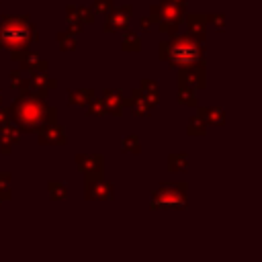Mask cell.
Returning a JSON list of instances; mask_svg holds the SVG:
<instances>
[{
    "label": "cell",
    "mask_w": 262,
    "mask_h": 262,
    "mask_svg": "<svg viewBox=\"0 0 262 262\" xmlns=\"http://www.w3.org/2000/svg\"><path fill=\"white\" fill-rule=\"evenodd\" d=\"M10 121L18 127L20 133H33L47 125L57 123V108L49 106L45 98L35 94H18V98L8 106Z\"/></svg>",
    "instance_id": "cell-1"
},
{
    "label": "cell",
    "mask_w": 262,
    "mask_h": 262,
    "mask_svg": "<svg viewBox=\"0 0 262 262\" xmlns=\"http://www.w3.org/2000/svg\"><path fill=\"white\" fill-rule=\"evenodd\" d=\"M160 59L168 63V68H188V66H205V43L194 39L190 33L172 35L168 41L160 43L158 51Z\"/></svg>",
    "instance_id": "cell-2"
},
{
    "label": "cell",
    "mask_w": 262,
    "mask_h": 262,
    "mask_svg": "<svg viewBox=\"0 0 262 262\" xmlns=\"http://www.w3.org/2000/svg\"><path fill=\"white\" fill-rule=\"evenodd\" d=\"M35 41H39V33L27 14H4L0 18V49H29Z\"/></svg>",
    "instance_id": "cell-3"
},
{
    "label": "cell",
    "mask_w": 262,
    "mask_h": 262,
    "mask_svg": "<svg viewBox=\"0 0 262 262\" xmlns=\"http://www.w3.org/2000/svg\"><path fill=\"white\" fill-rule=\"evenodd\" d=\"M186 190H188V184H186V182H162V184L154 190L151 201H149V207H151L154 211H158V209L182 211V209H186V205H188Z\"/></svg>",
    "instance_id": "cell-4"
},
{
    "label": "cell",
    "mask_w": 262,
    "mask_h": 262,
    "mask_svg": "<svg viewBox=\"0 0 262 262\" xmlns=\"http://www.w3.org/2000/svg\"><path fill=\"white\" fill-rule=\"evenodd\" d=\"M160 8V23H158V29L160 33H168L170 37L178 33V27L180 23L184 20V14H186V4H178L174 0H162L158 4Z\"/></svg>",
    "instance_id": "cell-5"
},
{
    "label": "cell",
    "mask_w": 262,
    "mask_h": 262,
    "mask_svg": "<svg viewBox=\"0 0 262 262\" xmlns=\"http://www.w3.org/2000/svg\"><path fill=\"white\" fill-rule=\"evenodd\" d=\"M76 164L80 174L86 180H98L104 172V156L102 154H76Z\"/></svg>",
    "instance_id": "cell-6"
},
{
    "label": "cell",
    "mask_w": 262,
    "mask_h": 262,
    "mask_svg": "<svg viewBox=\"0 0 262 262\" xmlns=\"http://www.w3.org/2000/svg\"><path fill=\"white\" fill-rule=\"evenodd\" d=\"M207 86V72L205 66H188V68H178V88H190V90H201Z\"/></svg>",
    "instance_id": "cell-7"
},
{
    "label": "cell",
    "mask_w": 262,
    "mask_h": 262,
    "mask_svg": "<svg viewBox=\"0 0 262 262\" xmlns=\"http://www.w3.org/2000/svg\"><path fill=\"white\" fill-rule=\"evenodd\" d=\"M131 14H133V6L131 4H123V6L113 8L106 14L104 31L106 33H123L131 25Z\"/></svg>",
    "instance_id": "cell-8"
},
{
    "label": "cell",
    "mask_w": 262,
    "mask_h": 262,
    "mask_svg": "<svg viewBox=\"0 0 262 262\" xmlns=\"http://www.w3.org/2000/svg\"><path fill=\"white\" fill-rule=\"evenodd\" d=\"M100 100L104 102L106 113L108 115H115V117H121L123 115V108L129 106V102H131V98H127L121 88H106L102 92V98Z\"/></svg>",
    "instance_id": "cell-9"
},
{
    "label": "cell",
    "mask_w": 262,
    "mask_h": 262,
    "mask_svg": "<svg viewBox=\"0 0 262 262\" xmlns=\"http://www.w3.org/2000/svg\"><path fill=\"white\" fill-rule=\"evenodd\" d=\"M113 184L104 178H98V180H86L84 184V196L88 201H108L113 199Z\"/></svg>",
    "instance_id": "cell-10"
},
{
    "label": "cell",
    "mask_w": 262,
    "mask_h": 262,
    "mask_svg": "<svg viewBox=\"0 0 262 262\" xmlns=\"http://www.w3.org/2000/svg\"><path fill=\"white\" fill-rule=\"evenodd\" d=\"M20 141V131L14 123H0V151L8 156L12 147Z\"/></svg>",
    "instance_id": "cell-11"
},
{
    "label": "cell",
    "mask_w": 262,
    "mask_h": 262,
    "mask_svg": "<svg viewBox=\"0 0 262 262\" xmlns=\"http://www.w3.org/2000/svg\"><path fill=\"white\" fill-rule=\"evenodd\" d=\"M37 133H39V143H41V145H66V143H68L66 131H63V127H59L57 123L47 125V127L39 129Z\"/></svg>",
    "instance_id": "cell-12"
},
{
    "label": "cell",
    "mask_w": 262,
    "mask_h": 262,
    "mask_svg": "<svg viewBox=\"0 0 262 262\" xmlns=\"http://www.w3.org/2000/svg\"><path fill=\"white\" fill-rule=\"evenodd\" d=\"M53 88H57V82L53 78H49L47 74H33L29 78V92L35 94V96L45 98L47 92L53 90Z\"/></svg>",
    "instance_id": "cell-13"
},
{
    "label": "cell",
    "mask_w": 262,
    "mask_h": 262,
    "mask_svg": "<svg viewBox=\"0 0 262 262\" xmlns=\"http://www.w3.org/2000/svg\"><path fill=\"white\" fill-rule=\"evenodd\" d=\"M188 33L199 39L201 43H205V35H207V14H184Z\"/></svg>",
    "instance_id": "cell-14"
},
{
    "label": "cell",
    "mask_w": 262,
    "mask_h": 262,
    "mask_svg": "<svg viewBox=\"0 0 262 262\" xmlns=\"http://www.w3.org/2000/svg\"><path fill=\"white\" fill-rule=\"evenodd\" d=\"M18 63H20V70L23 72H33V74H45L47 68H49V63L37 51H29Z\"/></svg>",
    "instance_id": "cell-15"
},
{
    "label": "cell",
    "mask_w": 262,
    "mask_h": 262,
    "mask_svg": "<svg viewBox=\"0 0 262 262\" xmlns=\"http://www.w3.org/2000/svg\"><path fill=\"white\" fill-rule=\"evenodd\" d=\"M196 115H201L207 125L221 127L225 123V111L221 106H199L196 108Z\"/></svg>",
    "instance_id": "cell-16"
},
{
    "label": "cell",
    "mask_w": 262,
    "mask_h": 262,
    "mask_svg": "<svg viewBox=\"0 0 262 262\" xmlns=\"http://www.w3.org/2000/svg\"><path fill=\"white\" fill-rule=\"evenodd\" d=\"M137 92H139V96H141L151 108L158 106V102H160V92H158V86H156L154 80H141Z\"/></svg>",
    "instance_id": "cell-17"
},
{
    "label": "cell",
    "mask_w": 262,
    "mask_h": 262,
    "mask_svg": "<svg viewBox=\"0 0 262 262\" xmlns=\"http://www.w3.org/2000/svg\"><path fill=\"white\" fill-rule=\"evenodd\" d=\"M92 98H94V90H92V88L68 90V102H70L72 106H86Z\"/></svg>",
    "instance_id": "cell-18"
},
{
    "label": "cell",
    "mask_w": 262,
    "mask_h": 262,
    "mask_svg": "<svg viewBox=\"0 0 262 262\" xmlns=\"http://www.w3.org/2000/svg\"><path fill=\"white\" fill-rule=\"evenodd\" d=\"M66 18H68V33L78 35V33L84 31V23H82L80 16H78V6L68 4V8H66Z\"/></svg>",
    "instance_id": "cell-19"
},
{
    "label": "cell",
    "mask_w": 262,
    "mask_h": 262,
    "mask_svg": "<svg viewBox=\"0 0 262 262\" xmlns=\"http://www.w3.org/2000/svg\"><path fill=\"white\" fill-rule=\"evenodd\" d=\"M129 108H131V113L135 115V117H149V113H151V106L139 96V92H137V88L131 92V102H129Z\"/></svg>",
    "instance_id": "cell-20"
},
{
    "label": "cell",
    "mask_w": 262,
    "mask_h": 262,
    "mask_svg": "<svg viewBox=\"0 0 262 262\" xmlns=\"http://www.w3.org/2000/svg\"><path fill=\"white\" fill-rule=\"evenodd\" d=\"M168 170L172 174L186 172L188 170V156L186 154H170L168 156Z\"/></svg>",
    "instance_id": "cell-21"
},
{
    "label": "cell",
    "mask_w": 262,
    "mask_h": 262,
    "mask_svg": "<svg viewBox=\"0 0 262 262\" xmlns=\"http://www.w3.org/2000/svg\"><path fill=\"white\" fill-rule=\"evenodd\" d=\"M123 49L125 51H139L141 49V39L131 27H127L123 31Z\"/></svg>",
    "instance_id": "cell-22"
},
{
    "label": "cell",
    "mask_w": 262,
    "mask_h": 262,
    "mask_svg": "<svg viewBox=\"0 0 262 262\" xmlns=\"http://www.w3.org/2000/svg\"><path fill=\"white\" fill-rule=\"evenodd\" d=\"M121 151L123 154H139L141 151V141L137 135H125L121 139Z\"/></svg>",
    "instance_id": "cell-23"
},
{
    "label": "cell",
    "mask_w": 262,
    "mask_h": 262,
    "mask_svg": "<svg viewBox=\"0 0 262 262\" xmlns=\"http://www.w3.org/2000/svg\"><path fill=\"white\" fill-rule=\"evenodd\" d=\"M186 131H188V135H205L207 133V123L203 121L201 115H194V117L188 119Z\"/></svg>",
    "instance_id": "cell-24"
},
{
    "label": "cell",
    "mask_w": 262,
    "mask_h": 262,
    "mask_svg": "<svg viewBox=\"0 0 262 262\" xmlns=\"http://www.w3.org/2000/svg\"><path fill=\"white\" fill-rule=\"evenodd\" d=\"M47 192L53 201H61L68 196V186L59 180H51V182H47Z\"/></svg>",
    "instance_id": "cell-25"
},
{
    "label": "cell",
    "mask_w": 262,
    "mask_h": 262,
    "mask_svg": "<svg viewBox=\"0 0 262 262\" xmlns=\"http://www.w3.org/2000/svg\"><path fill=\"white\" fill-rule=\"evenodd\" d=\"M57 43H59L61 51H74L76 49V35L61 31V33H57Z\"/></svg>",
    "instance_id": "cell-26"
},
{
    "label": "cell",
    "mask_w": 262,
    "mask_h": 262,
    "mask_svg": "<svg viewBox=\"0 0 262 262\" xmlns=\"http://www.w3.org/2000/svg\"><path fill=\"white\" fill-rule=\"evenodd\" d=\"M178 102L184 104V106H196L199 104L196 92L190 90V88H178Z\"/></svg>",
    "instance_id": "cell-27"
},
{
    "label": "cell",
    "mask_w": 262,
    "mask_h": 262,
    "mask_svg": "<svg viewBox=\"0 0 262 262\" xmlns=\"http://www.w3.org/2000/svg\"><path fill=\"white\" fill-rule=\"evenodd\" d=\"M84 108H86V115H88V117H102V115H106L104 102L98 100V98H92Z\"/></svg>",
    "instance_id": "cell-28"
},
{
    "label": "cell",
    "mask_w": 262,
    "mask_h": 262,
    "mask_svg": "<svg viewBox=\"0 0 262 262\" xmlns=\"http://www.w3.org/2000/svg\"><path fill=\"white\" fill-rule=\"evenodd\" d=\"M10 172H0V196L2 201H10L12 199V190H10Z\"/></svg>",
    "instance_id": "cell-29"
},
{
    "label": "cell",
    "mask_w": 262,
    "mask_h": 262,
    "mask_svg": "<svg viewBox=\"0 0 262 262\" xmlns=\"http://www.w3.org/2000/svg\"><path fill=\"white\" fill-rule=\"evenodd\" d=\"M115 8V0H94V4H92V12L94 14H108L111 10Z\"/></svg>",
    "instance_id": "cell-30"
},
{
    "label": "cell",
    "mask_w": 262,
    "mask_h": 262,
    "mask_svg": "<svg viewBox=\"0 0 262 262\" xmlns=\"http://www.w3.org/2000/svg\"><path fill=\"white\" fill-rule=\"evenodd\" d=\"M78 16H80V20H82L84 25H92L96 14H94L92 8H88V6H78Z\"/></svg>",
    "instance_id": "cell-31"
},
{
    "label": "cell",
    "mask_w": 262,
    "mask_h": 262,
    "mask_svg": "<svg viewBox=\"0 0 262 262\" xmlns=\"http://www.w3.org/2000/svg\"><path fill=\"white\" fill-rule=\"evenodd\" d=\"M8 76H10V88L14 90V88L18 86V82L23 80V70H12Z\"/></svg>",
    "instance_id": "cell-32"
},
{
    "label": "cell",
    "mask_w": 262,
    "mask_h": 262,
    "mask_svg": "<svg viewBox=\"0 0 262 262\" xmlns=\"http://www.w3.org/2000/svg\"><path fill=\"white\" fill-rule=\"evenodd\" d=\"M207 23H213L215 27L225 25V14H207Z\"/></svg>",
    "instance_id": "cell-33"
},
{
    "label": "cell",
    "mask_w": 262,
    "mask_h": 262,
    "mask_svg": "<svg viewBox=\"0 0 262 262\" xmlns=\"http://www.w3.org/2000/svg\"><path fill=\"white\" fill-rule=\"evenodd\" d=\"M0 123H12V121H10V111H8V108H2V106H0Z\"/></svg>",
    "instance_id": "cell-34"
},
{
    "label": "cell",
    "mask_w": 262,
    "mask_h": 262,
    "mask_svg": "<svg viewBox=\"0 0 262 262\" xmlns=\"http://www.w3.org/2000/svg\"><path fill=\"white\" fill-rule=\"evenodd\" d=\"M139 25H141V29H143V31H149V29H151V20H149L147 16H143Z\"/></svg>",
    "instance_id": "cell-35"
},
{
    "label": "cell",
    "mask_w": 262,
    "mask_h": 262,
    "mask_svg": "<svg viewBox=\"0 0 262 262\" xmlns=\"http://www.w3.org/2000/svg\"><path fill=\"white\" fill-rule=\"evenodd\" d=\"M174 2H178V4H186V0H174Z\"/></svg>",
    "instance_id": "cell-36"
},
{
    "label": "cell",
    "mask_w": 262,
    "mask_h": 262,
    "mask_svg": "<svg viewBox=\"0 0 262 262\" xmlns=\"http://www.w3.org/2000/svg\"><path fill=\"white\" fill-rule=\"evenodd\" d=\"M0 106H2V92H0Z\"/></svg>",
    "instance_id": "cell-37"
},
{
    "label": "cell",
    "mask_w": 262,
    "mask_h": 262,
    "mask_svg": "<svg viewBox=\"0 0 262 262\" xmlns=\"http://www.w3.org/2000/svg\"><path fill=\"white\" fill-rule=\"evenodd\" d=\"M2 203H4V201H2V196H0V207H2Z\"/></svg>",
    "instance_id": "cell-38"
}]
</instances>
